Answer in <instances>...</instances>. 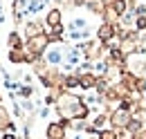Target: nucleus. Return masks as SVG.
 Wrapping results in <instances>:
<instances>
[{
    "label": "nucleus",
    "mask_w": 146,
    "mask_h": 139,
    "mask_svg": "<svg viewBox=\"0 0 146 139\" xmlns=\"http://www.w3.org/2000/svg\"><path fill=\"white\" fill-rule=\"evenodd\" d=\"M133 119V112H128L124 108H115L112 112H110V128H115V130H126L128 123Z\"/></svg>",
    "instance_id": "nucleus-1"
},
{
    "label": "nucleus",
    "mask_w": 146,
    "mask_h": 139,
    "mask_svg": "<svg viewBox=\"0 0 146 139\" xmlns=\"http://www.w3.org/2000/svg\"><path fill=\"white\" fill-rule=\"evenodd\" d=\"M45 58H47V63H50L52 68H56V65H61V61L65 58V52H63L61 47H47Z\"/></svg>",
    "instance_id": "nucleus-5"
},
{
    "label": "nucleus",
    "mask_w": 146,
    "mask_h": 139,
    "mask_svg": "<svg viewBox=\"0 0 146 139\" xmlns=\"http://www.w3.org/2000/svg\"><path fill=\"white\" fill-rule=\"evenodd\" d=\"M97 137L99 139H117V130H115V128H106V130H101Z\"/></svg>",
    "instance_id": "nucleus-9"
},
{
    "label": "nucleus",
    "mask_w": 146,
    "mask_h": 139,
    "mask_svg": "<svg viewBox=\"0 0 146 139\" xmlns=\"http://www.w3.org/2000/svg\"><path fill=\"white\" fill-rule=\"evenodd\" d=\"M117 36V25H110V23H101L99 27H97V40H101L104 45L110 43L112 38Z\"/></svg>",
    "instance_id": "nucleus-2"
},
{
    "label": "nucleus",
    "mask_w": 146,
    "mask_h": 139,
    "mask_svg": "<svg viewBox=\"0 0 146 139\" xmlns=\"http://www.w3.org/2000/svg\"><path fill=\"white\" fill-rule=\"evenodd\" d=\"M65 126H68V121H54V123H50L47 130H45L47 139H65Z\"/></svg>",
    "instance_id": "nucleus-3"
},
{
    "label": "nucleus",
    "mask_w": 146,
    "mask_h": 139,
    "mask_svg": "<svg viewBox=\"0 0 146 139\" xmlns=\"http://www.w3.org/2000/svg\"><path fill=\"white\" fill-rule=\"evenodd\" d=\"M117 139H133V135L128 130H117Z\"/></svg>",
    "instance_id": "nucleus-10"
},
{
    "label": "nucleus",
    "mask_w": 146,
    "mask_h": 139,
    "mask_svg": "<svg viewBox=\"0 0 146 139\" xmlns=\"http://www.w3.org/2000/svg\"><path fill=\"white\" fill-rule=\"evenodd\" d=\"M79 76V85L81 90H94L97 87V74H92V72H86V74H76Z\"/></svg>",
    "instance_id": "nucleus-6"
},
{
    "label": "nucleus",
    "mask_w": 146,
    "mask_h": 139,
    "mask_svg": "<svg viewBox=\"0 0 146 139\" xmlns=\"http://www.w3.org/2000/svg\"><path fill=\"white\" fill-rule=\"evenodd\" d=\"M74 87H81V85H79V76H76V74L65 76V79H63V90L70 92V90H74Z\"/></svg>",
    "instance_id": "nucleus-7"
},
{
    "label": "nucleus",
    "mask_w": 146,
    "mask_h": 139,
    "mask_svg": "<svg viewBox=\"0 0 146 139\" xmlns=\"http://www.w3.org/2000/svg\"><path fill=\"white\" fill-rule=\"evenodd\" d=\"M135 32H137V34L146 32V16H137L135 18Z\"/></svg>",
    "instance_id": "nucleus-8"
},
{
    "label": "nucleus",
    "mask_w": 146,
    "mask_h": 139,
    "mask_svg": "<svg viewBox=\"0 0 146 139\" xmlns=\"http://www.w3.org/2000/svg\"><path fill=\"white\" fill-rule=\"evenodd\" d=\"M61 23H63V11H61L58 7L50 9L47 16H45V25H47L50 29H56V27H61Z\"/></svg>",
    "instance_id": "nucleus-4"
}]
</instances>
